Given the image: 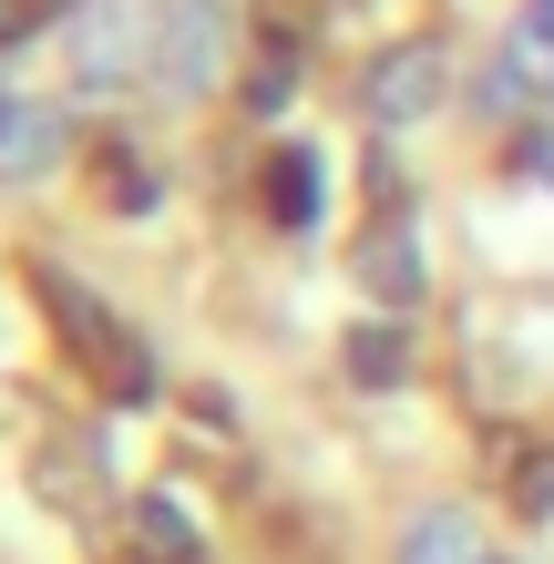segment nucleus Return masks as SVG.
Instances as JSON below:
<instances>
[{
  "instance_id": "obj_3",
  "label": "nucleus",
  "mask_w": 554,
  "mask_h": 564,
  "mask_svg": "<svg viewBox=\"0 0 554 564\" xmlns=\"http://www.w3.org/2000/svg\"><path fill=\"white\" fill-rule=\"evenodd\" d=\"M482 104H493V113H534V104H554V0H534L524 31L493 52V83H482Z\"/></svg>"
},
{
  "instance_id": "obj_1",
  "label": "nucleus",
  "mask_w": 554,
  "mask_h": 564,
  "mask_svg": "<svg viewBox=\"0 0 554 564\" xmlns=\"http://www.w3.org/2000/svg\"><path fill=\"white\" fill-rule=\"evenodd\" d=\"M165 73V0H83L73 11V83L123 93Z\"/></svg>"
},
{
  "instance_id": "obj_7",
  "label": "nucleus",
  "mask_w": 554,
  "mask_h": 564,
  "mask_svg": "<svg viewBox=\"0 0 554 564\" xmlns=\"http://www.w3.org/2000/svg\"><path fill=\"white\" fill-rule=\"evenodd\" d=\"M62 113L52 104H31V93H0V175H52L62 164Z\"/></svg>"
},
{
  "instance_id": "obj_13",
  "label": "nucleus",
  "mask_w": 554,
  "mask_h": 564,
  "mask_svg": "<svg viewBox=\"0 0 554 564\" xmlns=\"http://www.w3.org/2000/svg\"><path fill=\"white\" fill-rule=\"evenodd\" d=\"M287 83H298V52H268V62H257V113H268V104H287Z\"/></svg>"
},
{
  "instance_id": "obj_8",
  "label": "nucleus",
  "mask_w": 554,
  "mask_h": 564,
  "mask_svg": "<svg viewBox=\"0 0 554 564\" xmlns=\"http://www.w3.org/2000/svg\"><path fill=\"white\" fill-rule=\"evenodd\" d=\"M268 216L278 226H318V154L308 144H278V164H268Z\"/></svg>"
},
{
  "instance_id": "obj_10",
  "label": "nucleus",
  "mask_w": 554,
  "mask_h": 564,
  "mask_svg": "<svg viewBox=\"0 0 554 564\" xmlns=\"http://www.w3.org/2000/svg\"><path fill=\"white\" fill-rule=\"evenodd\" d=\"M339 359H349V380H370V390H390V380L411 370V339H401V328L380 318V328H349V349H339Z\"/></svg>"
},
{
  "instance_id": "obj_14",
  "label": "nucleus",
  "mask_w": 554,
  "mask_h": 564,
  "mask_svg": "<svg viewBox=\"0 0 554 564\" xmlns=\"http://www.w3.org/2000/svg\"><path fill=\"white\" fill-rule=\"evenodd\" d=\"M524 164H534V175L554 185V123H534V134H524Z\"/></svg>"
},
{
  "instance_id": "obj_4",
  "label": "nucleus",
  "mask_w": 554,
  "mask_h": 564,
  "mask_svg": "<svg viewBox=\"0 0 554 564\" xmlns=\"http://www.w3.org/2000/svg\"><path fill=\"white\" fill-rule=\"evenodd\" d=\"M442 83H452V62H442V42H401V52H380L370 62V83H360V104L380 113V123H421L442 104Z\"/></svg>"
},
{
  "instance_id": "obj_11",
  "label": "nucleus",
  "mask_w": 554,
  "mask_h": 564,
  "mask_svg": "<svg viewBox=\"0 0 554 564\" xmlns=\"http://www.w3.org/2000/svg\"><path fill=\"white\" fill-rule=\"evenodd\" d=\"M401 564H472V513H421L401 534Z\"/></svg>"
},
{
  "instance_id": "obj_2",
  "label": "nucleus",
  "mask_w": 554,
  "mask_h": 564,
  "mask_svg": "<svg viewBox=\"0 0 554 564\" xmlns=\"http://www.w3.org/2000/svg\"><path fill=\"white\" fill-rule=\"evenodd\" d=\"M42 297H52V318L73 328V349H83V370H93V380H113V401H144V390H154V370H144V349L123 339V328H113L104 308H93V297H83L73 278H62V268H42Z\"/></svg>"
},
{
  "instance_id": "obj_5",
  "label": "nucleus",
  "mask_w": 554,
  "mask_h": 564,
  "mask_svg": "<svg viewBox=\"0 0 554 564\" xmlns=\"http://www.w3.org/2000/svg\"><path fill=\"white\" fill-rule=\"evenodd\" d=\"M226 0H165V93H206L216 83V62H226Z\"/></svg>"
},
{
  "instance_id": "obj_6",
  "label": "nucleus",
  "mask_w": 554,
  "mask_h": 564,
  "mask_svg": "<svg viewBox=\"0 0 554 564\" xmlns=\"http://www.w3.org/2000/svg\"><path fill=\"white\" fill-rule=\"evenodd\" d=\"M349 278H360V288L380 297V308H411L432 268H421V237H411V226H370V237L349 247Z\"/></svg>"
},
{
  "instance_id": "obj_12",
  "label": "nucleus",
  "mask_w": 554,
  "mask_h": 564,
  "mask_svg": "<svg viewBox=\"0 0 554 564\" xmlns=\"http://www.w3.org/2000/svg\"><path fill=\"white\" fill-rule=\"evenodd\" d=\"M62 11H83V0H0V42H21V31H42Z\"/></svg>"
},
{
  "instance_id": "obj_9",
  "label": "nucleus",
  "mask_w": 554,
  "mask_h": 564,
  "mask_svg": "<svg viewBox=\"0 0 554 564\" xmlns=\"http://www.w3.org/2000/svg\"><path fill=\"white\" fill-rule=\"evenodd\" d=\"M134 534H144L154 564H195V513L175 503V492H144V503H134Z\"/></svg>"
}]
</instances>
